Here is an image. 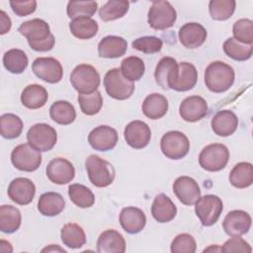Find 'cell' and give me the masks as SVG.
<instances>
[{"instance_id":"1","label":"cell","mask_w":253,"mask_h":253,"mask_svg":"<svg viewBox=\"0 0 253 253\" xmlns=\"http://www.w3.org/2000/svg\"><path fill=\"white\" fill-rule=\"evenodd\" d=\"M19 33L27 38L28 43L36 51H48L55 43L48 24L42 19H33L21 24Z\"/></svg>"},{"instance_id":"2","label":"cell","mask_w":253,"mask_h":253,"mask_svg":"<svg viewBox=\"0 0 253 253\" xmlns=\"http://www.w3.org/2000/svg\"><path fill=\"white\" fill-rule=\"evenodd\" d=\"M233 68L222 61H213L208 65L205 71V83L208 89L213 93L227 91L234 82Z\"/></svg>"},{"instance_id":"3","label":"cell","mask_w":253,"mask_h":253,"mask_svg":"<svg viewBox=\"0 0 253 253\" xmlns=\"http://www.w3.org/2000/svg\"><path fill=\"white\" fill-rule=\"evenodd\" d=\"M85 167L90 182L98 188L108 187L115 180L113 165L98 155H90L85 161Z\"/></svg>"},{"instance_id":"4","label":"cell","mask_w":253,"mask_h":253,"mask_svg":"<svg viewBox=\"0 0 253 253\" xmlns=\"http://www.w3.org/2000/svg\"><path fill=\"white\" fill-rule=\"evenodd\" d=\"M100 81L97 69L90 64H79L70 74V82L79 94L95 92L100 85Z\"/></svg>"},{"instance_id":"5","label":"cell","mask_w":253,"mask_h":253,"mask_svg":"<svg viewBox=\"0 0 253 253\" xmlns=\"http://www.w3.org/2000/svg\"><path fill=\"white\" fill-rule=\"evenodd\" d=\"M104 86L108 95L116 100L128 99L135 87L133 82L126 79L119 68L107 71L104 77Z\"/></svg>"},{"instance_id":"6","label":"cell","mask_w":253,"mask_h":253,"mask_svg":"<svg viewBox=\"0 0 253 253\" xmlns=\"http://www.w3.org/2000/svg\"><path fill=\"white\" fill-rule=\"evenodd\" d=\"M229 160V150L221 143L207 145L199 155L200 166L210 172L222 170Z\"/></svg>"},{"instance_id":"7","label":"cell","mask_w":253,"mask_h":253,"mask_svg":"<svg viewBox=\"0 0 253 253\" xmlns=\"http://www.w3.org/2000/svg\"><path fill=\"white\" fill-rule=\"evenodd\" d=\"M147 22L149 26L157 31L171 28L177 19L174 7L168 1H153L148 10Z\"/></svg>"},{"instance_id":"8","label":"cell","mask_w":253,"mask_h":253,"mask_svg":"<svg viewBox=\"0 0 253 253\" xmlns=\"http://www.w3.org/2000/svg\"><path fill=\"white\" fill-rule=\"evenodd\" d=\"M195 205V212L204 226L214 224L223 210L222 201L215 195L200 197Z\"/></svg>"},{"instance_id":"9","label":"cell","mask_w":253,"mask_h":253,"mask_svg":"<svg viewBox=\"0 0 253 253\" xmlns=\"http://www.w3.org/2000/svg\"><path fill=\"white\" fill-rule=\"evenodd\" d=\"M160 148L167 158L178 160L188 154L190 142L183 132L171 130L162 136L160 140Z\"/></svg>"},{"instance_id":"10","label":"cell","mask_w":253,"mask_h":253,"mask_svg":"<svg viewBox=\"0 0 253 253\" xmlns=\"http://www.w3.org/2000/svg\"><path fill=\"white\" fill-rule=\"evenodd\" d=\"M11 161L17 169L25 172H33L40 167L42 154L41 151L35 149L29 143H23L13 149Z\"/></svg>"},{"instance_id":"11","label":"cell","mask_w":253,"mask_h":253,"mask_svg":"<svg viewBox=\"0 0 253 253\" xmlns=\"http://www.w3.org/2000/svg\"><path fill=\"white\" fill-rule=\"evenodd\" d=\"M28 143L39 151H48L56 143L55 129L46 124L34 125L27 133Z\"/></svg>"},{"instance_id":"12","label":"cell","mask_w":253,"mask_h":253,"mask_svg":"<svg viewBox=\"0 0 253 253\" xmlns=\"http://www.w3.org/2000/svg\"><path fill=\"white\" fill-rule=\"evenodd\" d=\"M33 72L47 83H57L62 79L63 69L60 62L53 57H38L32 64Z\"/></svg>"},{"instance_id":"13","label":"cell","mask_w":253,"mask_h":253,"mask_svg":"<svg viewBox=\"0 0 253 253\" xmlns=\"http://www.w3.org/2000/svg\"><path fill=\"white\" fill-rule=\"evenodd\" d=\"M45 172L49 181L58 185L71 182L75 176V169L72 163L62 157L53 158L47 164Z\"/></svg>"},{"instance_id":"14","label":"cell","mask_w":253,"mask_h":253,"mask_svg":"<svg viewBox=\"0 0 253 253\" xmlns=\"http://www.w3.org/2000/svg\"><path fill=\"white\" fill-rule=\"evenodd\" d=\"M173 192L178 200L186 206L195 205L201 197L198 183L189 176L178 177L173 184Z\"/></svg>"},{"instance_id":"15","label":"cell","mask_w":253,"mask_h":253,"mask_svg":"<svg viewBox=\"0 0 253 253\" xmlns=\"http://www.w3.org/2000/svg\"><path fill=\"white\" fill-rule=\"evenodd\" d=\"M118 139L117 130L109 126H99L92 129L88 135V142L91 147L99 151L113 149L117 145Z\"/></svg>"},{"instance_id":"16","label":"cell","mask_w":253,"mask_h":253,"mask_svg":"<svg viewBox=\"0 0 253 253\" xmlns=\"http://www.w3.org/2000/svg\"><path fill=\"white\" fill-rule=\"evenodd\" d=\"M7 193L8 197L14 203L21 206H26L34 200L36 186L30 179L19 177L11 181Z\"/></svg>"},{"instance_id":"17","label":"cell","mask_w":253,"mask_h":253,"mask_svg":"<svg viewBox=\"0 0 253 253\" xmlns=\"http://www.w3.org/2000/svg\"><path fill=\"white\" fill-rule=\"evenodd\" d=\"M126 143L135 149L144 148L150 141L151 130L147 124L142 121H132L125 128Z\"/></svg>"},{"instance_id":"18","label":"cell","mask_w":253,"mask_h":253,"mask_svg":"<svg viewBox=\"0 0 253 253\" xmlns=\"http://www.w3.org/2000/svg\"><path fill=\"white\" fill-rule=\"evenodd\" d=\"M208 104L206 100L200 96H190L185 98L179 107V114L181 118L190 123L202 120L208 115Z\"/></svg>"},{"instance_id":"19","label":"cell","mask_w":253,"mask_h":253,"mask_svg":"<svg viewBox=\"0 0 253 253\" xmlns=\"http://www.w3.org/2000/svg\"><path fill=\"white\" fill-rule=\"evenodd\" d=\"M251 216L248 212L235 210L229 211L222 222L223 229L230 236H240L247 233L251 227Z\"/></svg>"},{"instance_id":"20","label":"cell","mask_w":253,"mask_h":253,"mask_svg":"<svg viewBox=\"0 0 253 253\" xmlns=\"http://www.w3.org/2000/svg\"><path fill=\"white\" fill-rule=\"evenodd\" d=\"M178 75V62L170 56L162 57L156 65L154 77L156 83L163 89H171Z\"/></svg>"},{"instance_id":"21","label":"cell","mask_w":253,"mask_h":253,"mask_svg":"<svg viewBox=\"0 0 253 253\" xmlns=\"http://www.w3.org/2000/svg\"><path fill=\"white\" fill-rule=\"evenodd\" d=\"M207 30L199 23H187L179 30V40L187 48H197L207 40Z\"/></svg>"},{"instance_id":"22","label":"cell","mask_w":253,"mask_h":253,"mask_svg":"<svg viewBox=\"0 0 253 253\" xmlns=\"http://www.w3.org/2000/svg\"><path fill=\"white\" fill-rule=\"evenodd\" d=\"M120 223L127 233L136 234L144 228L146 216L140 209L126 207L124 208L120 213Z\"/></svg>"},{"instance_id":"23","label":"cell","mask_w":253,"mask_h":253,"mask_svg":"<svg viewBox=\"0 0 253 253\" xmlns=\"http://www.w3.org/2000/svg\"><path fill=\"white\" fill-rule=\"evenodd\" d=\"M211 128L219 136L231 135L238 126L236 115L229 110L218 111L211 119Z\"/></svg>"},{"instance_id":"24","label":"cell","mask_w":253,"mask_h":253,"mask_svg":"<svg viewBox=\"0 0 253 253\" xmlns=\"http://www.w3.org/2000/svg\"><path fill=\"white\" fill-rule=\"evenodd\" d=\"M97 251L100 253H124L126 241L123 235L115 229L102 232L97 240Z\"/></svg>"},{"instance_id":"25","label":"cell","mask_w":253,"mask_h":253,"mask_svg":"<svg viewBox=\"0 0 253 253\" xmlns=\"http://www.w3.org/2000/svg\"><path fill=\"white\" fill-rule=\"evenodd\" d=\"M127 49L126 41L118 36H107L98 44V53L104 58H118L123 56Z\"/></svg>"},{"instance_id":"26","label":"cell","mask_w":253,"mask_h":253,"mask_svg":"<svg viewBox=\"0 0 253 253\" xmlns=\"http://www.w3.org/2000/svg\"><path fill=\"white\" fill-rule=\"evenodd\" d=\"M151 213L158 222H169L177 214V208L171 199L165 194H159L155 197L152 206Z\"/></svg>"},{"instance_id":"27","label":"cell","mask_w":253,"mask_h":253,"mask_svg":"<svg viewBox=\"0 0 253 253\" xmlns=\"http://www.w3.org/2000/svg\"><path fill=\"white\" fill-rule=\"evenodd\" d=\"M48 99L47 91L39 84H31L25 87L21 94L22 104L32 110L40 109L45 105Z\"/></svg>"},{"instance_id":"28","label":"cell","mask_w":253,"mask_h":253,"mask_svg":"<svg viewBox=\"0 0 253 253\" xmlns=\"http://www.w3.org/2000/svg\"><path fill=\"white\" fill-rule=\"evenodd\" d=\"M198 71L196 67L189 62L178 63V75L171 89L184 92L191 90L197 83Z\"/></svg>"},{"instance_id":"29","label":"cell","mask_w":253,"mask_h":253,"mask_svg":"<svg viewBox=\"0 0 253 253\" xmlns=\"http://www.w3.org/2000/svg\"><path fill=\"white\" fill-rule=\"evenodd\" d=\"M65 207L63 197L55 192H47L42 194L38 202L39 211L45 216H54L59 214Z\"/></svg>"},{"instance_id":"30","label":"cell","mask_w":253,"mask_h":253,"mask_svg":"<svg viewBox=\"0 0 253 253\" xmlns=\"http://www.w3.org/2000/svg\"><path fill=\"white\" fill-rule=\"evenodd\" d=\"M168 111L167 99L158 93L148 95L142 103V112L150 120H158L166 115Z\"/></svg>"},{"instance_id":"31","label":"cell","mask_w":253,"mask_h":253,"mask_svg":"<svg viewBox=\"0 0 253 253\" xmlns=\"http://www.w3.org/2000/svg\"><path fill=\"white\" fill-rule=\"evenodd\" d=\"M71 34L79 40H89L96 36L99 26L98 23L88 17H80L73 19L69 23Z\"/></svg>"},{"instance_id":"32","label":"cell","mask_w":253,"mask_h":253,"mask_svg":"<svg viewBox=\"0 0 253 253\" xmlns=\"http://www.w3.org/2000/svg\"><path fill=\"white\" fill-rule=\"evenodd\" d=\"M229 182L237 189H243L251 186L253 183L252 164L249 162L237 163L230 171Z\"/></svg>"},{"instance_id":"33","label":"cell","mask_w":253,"mask_h":253,"mask_svg":"<svg viewBox=\"0 0 253 253\" xmlns=\"http://www.w3.org/2000/svg\"><path fill=\"white\" fill-rule=\"evenodd\" d=\"M22 216L20 211L10 205L0 207V229L4 233H13L21 225Z\"/></svg>"},{"instance_id":"34","label":"cell","mask_w":253,"mask_h":253,"mask_svg":"<svg viewBox=\"0 0 253 253\" xmlns=\"http://www.w3.org/2000/svg\"><path fill=\"white\" fill-rule=\"evenodd\" d=\"M49 116L52 121L59 125H70L76 118L73 105L67 101H56L49 108Z\"/></svg>"},{"instance_id":"35","label":"cell","mask_w":253,"mask_h":253,"mask_svg":"<svg viewBox=\"0 0 253 253\" xmlns=\"http://www.w3.org/2000/svg\"><path fill=\"white\" fill-rule=\"evenodd\" d=\"M60 237L64 245L76 249L86 243V235L83 228L77 223H66L60 230Z\"/></svg>"},{"instance_id":"36","label":"cell","mask_w":253,"mask_h":253,"mask_svg":"<svg viewBox=\"0 0 253 253\" xmlns=\"http://www.w3.org/2000/svg\"><path fill=\"white\" fill-rule=\"evenodd\" d=\"M29 63V59L24 50L12 48L6 51L3 55L4 67L11 73L20 74L24 72Z\"/></svg>"},{"instance_id":"37","label":"cell","mask_w":253,"mask_h":253,"mask_svg":"<svg viewBox=\"0 0 253 253\" xmlns=\"http://www.w3.org/2000/svg\"><path fill=\"white\" fill-rule=\"evenodd\" d=\"M129 2L126 0H110L99 10L100 18L105 21H114L123 18L128 11Z\"/></svg>"},{"instance_id":"38","label":"cell","mask_w":253,"mask_h":253,"mask_svg":"<svg viewBox=\"0 0 253 253\" xmlns=\"http://www.w3.org/2000/svg\"><path fill=\"white\" fill-rule=\"evenodd\" d=\"M223 51L230 58L237 61H244L252 56V44L238 42L234 38H229L223 42Z\"/></svg>"},{"instance_id":"39","label":"cell","mask_w":253,"mask_h":253,"mask_svg":"<svg viewBox=\"0 0 253 253\" xmlns=\"http://www.w3.org/2000/svg\"><path fill=\"white\" fill-rule=\"evenodd\" d=\"M68 196L71 202L79 208H90L95 203V196L92 191L81 184H71L68 187Z\"/></svg>"},{"instance_id":"40","label":"cell","mask_w":253,"mask_h":253,"mask_svg":"<svg viewBox=\"0 0 253 253\" xmlns=\"http://www.w3.org/2000/svg\"><path fill=\"white\" fill-rule=\"evenodd\" d=\"M23 130V122L14 114H4L0 118V131L4 138L18 137Z\"/></svg>"},{"instance_id":"41","label":"cell","mask_w":253,"mask_h":253,"mask_svg":"<svg viewBox=\"0 0 253 253\" xmlns=\"http://www.w3.org/2000/svg\"><path fill=\"white\" fill-rule=\"evenodd\" d=\"M121 71L126 79L133 82L139 80L143 76L145 65L141 58L137 56H128L122 61Z\"/></svg>"},{"instance_id":"42","label":"cell","mask_w":253,"mask_h":253,"mask_svg":"<svg viewBox=\"0 0 253 253\" xmlns=\"http://www.w3.org/2000/svg\"><path fill=\"white\" fill-rule=\"evenodd\" d=\"M235 6L234 0H211L209 3L210 15L213 20L225 21L233 15Z\"/></svg>"},{"instance_id":"43","label":"cell","mask_w":253,"mask_h":253,"mask_svg":"<svg viewBox=\"0 0 253 253\" xmlns=\"http://www.w3.org/2000/svg\"><path fill=\"white\" fill-rule=\"evenodd\" d=\"M78 103L83 114L93 116L100 112L103 106V97L97 90L90 94H79Z\"/></svg>"},{"instance_id":"44","label":"cell","mask_w":253,"mask_h":253,"mask_svg":"<svg viewBox=\"0 0 253 253\" xmlns=\"http://www.w3.org/2000/svg\"><path fill=\"white\" fill-rule=\"evenodd\" d=\"M98 8V4L95 1H69L67 4L66 12L69 18L76 19L80 17L93 16Z\"/></svg>"},{"instance_id":"45","label":"cell","mask_w":253,"mask_h":253,"mask_svg":"<svg viewBox=\"0 0 253 253\" xmlns=\"http://www.w3.org/2000/svg\"><path fill=\"white\" fill-rule=\"evenodd\" d=\"M234 39L246 44L253 42V22L249 19H240L233 24Z\"/></svg>"},{"instance_id":"46","label":"cell","mask_w":253,"mask_h":253,"mask_svg":"<svg viewBox=\"0 0 253 253\" xmlns=\"http://www.w3.org/2000/svg\"><path fill=\"white\" fill-rule=\"evenodd\" d=\"M132 47L136 50L142 51L144 53H155L159 52L162 48L163 42L161 39L153 36H145L134 40L131 43Z\"/></svg>"},{"instance_id":"47","label":"cell","mask_w":253,"mask_h":253,"mask_svg":"<svg viewBox=\"0 0 253 253\" xmlns=\"http://www.w3.org/2000/svg\"><path fill=\"white\" fill-rule=\"evenodd\" d=\"M197 244L195 238L188 233L177 235L171 243L172 253H194L196 252Z\"/></svg>"},{"instance_id":"48","label":"cell","mask_w":253,"mask_h":253,"mask_svg":"<svg viewBox=\"0 0 253 253\" xmlns=\"http://www.w3.org/2000/svg\"><path fill=\"white\" fill-rule=\"evenodd\" d=\"M222 252H251L252 248L249 245L247 241H245L243 238L240 236H231L228 240H226L222 247H221Z\"/></svg>"},{"instance_id":"49","label":"cell","mask_w":253,"mask_h":253,"mask_svg":"<svg viewBox=\"0 0 253 253\" xmlns=\"http://www.w3.org/2000/svg\"><path fill=\"white\" fill-rule=\"evenodd\" d=\"M10 6L13 12L19 16L24 17L28 16L36 11L37 1L29 0V1H10Z\"/></svg>"},{"instance_id":"50","label":"cell","mask_w":253,"mask_h":253,"mask_svg":"<svg viewBox=\"0 0 253 253\" xmlns=\"http://www.w3.org/2000/svg\"><path fill=\"white\" fill-rule=\"evenodd\" d=\"M0 23H1V31L0 34L4 35L8 33L11 29V19L7 16V14L4 11H0Z\"/></svg>"},{"instance_id":"51","label":"cell","mask_w":253,"mask_h":253,"mask_svg":"<svg viewBox=\"0 0 253 253\" xmlns=\"http://www.w3.org/2000/svg\"><path fill=\"white\" fill-rule=\"evenodd\" d=\"M42 252H45V251H47V252H51V251H59V252H63V253H65L66 251L64 250V249H62V248H60V247H58V246H54L53 244H51L49 247H45V248H43L42 250Z\"/></svg>"},{"instance_id":"52","label":"cell","mask_w":253,"mask_h":253,"mask_svg":"<svg viewBox=\"0 0 253 253\" xmlns=\"http://www.w3.org/2000/svg\"><path fill=\"white\" fill-rule=\"evenodd\" d=\"M211 250H213V251H221V247H217V245H214V246H211V247H209V248H207V249H205L204 250V252H206V251H211Z\"/></svg>"}]
</instances>
